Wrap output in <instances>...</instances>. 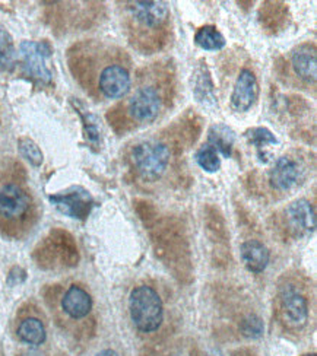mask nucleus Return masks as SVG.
<instances>
[{
    "label": "nucleus",
    "instance_id": "nucleus-1",
    "mask_svg": "<svg viewBox=\"0 0 317 356\" xmlns=\"http://www.w3.org/2000/svg\"><path fill=\"white\" fill-rule=\"evenodd\" d=\"M69 69L84 91L95 101L123 99L133 85L129 54L104 41H82L68 53Z\"/></svg>",
    "mask_w": 317,
    "mask_h": 356
},
{
    "label": "nucleus",
    "instance_id": "nucleus-15",
    "mask_svg": "<svg viewBox=\"0 0 317 356\" xmlns=\"http://www.w3.org/2000/svg\"><path fill=\"white\" fill-rule=\"evenodd\" d=\"M286 220L297 235H310L316 231V212L307 199H297L286 207Z\"/></svg>",
    "mask_w": 317,
    "mask_h": 356
},
{
    "label": "nucleus",
    "instance_id": "nucleus-12",
    "mask_svg": "<svg viewBox=\"0 0 317 356\" xmlns=\"http://www.w3.org/2000/svg\"><path fill=\"white\" fill-rule=\"evenodd\" d=\"M259 98V81L252 67H241L235 82L233 85V91L230 95V106L237 113L249 111L254 102Z\"/></svg>",
    "mask_w": 317,
    "mask_h": 356
},
{
    "label": "nucleus",
    "instance_id": "nucleus-14",
    "mask_svg": "<svg viewBox=\"0 0 317 356\" xmlns=\"http://www.w3.org/2000/svg\"><path fill=\"white\" fill-rule=\"evenodd\" d=\"M50 202L60 212L78 219H85L94 204V200L89 193L79 187L73 188V191L66 193V195L50 196Z\"/></svg>",
    "mask_w": 317,
    "mask_h": 356
},
{
    "label": "nucleus",
    "instance_id": "nucleus-6",
    "mask_svg": "<svg viewBox=\"0 0 317 356\" xmlns=\"http://www.w3.org/2000/svg\"><path fill=\"white\" fill-rule=\"evenodd\" d=\"M129 314L134 329L155 333L164 321V302L158 291L148 284L134 286L129 295Z\"/></svg>",
    "mask_w": 317,
    "mask_h": 356
},
{
    "label": "nucleus",
    "instance_id": "nucleus-25",
    "mask_svg": "<svg viewBox=\"0 0 317 356\" xmlns=\"http://www.w3.org/2000/svg\"><path fill=\"white\" fill-rule=\"evenodd\" d=\"M95 356H118V353L113 349H104V350L98 352Z\"/></svg>",
    "mask_w": 317,
    "mask_h": 356
},
{
    "label": "nucleus",
    "instance_id": "nucleus-3",
    "mask_svg": "<svg viewBox=\"0 0 317 356\" xmlns=\"http://www.w3.org/2000/svg\"><path fill=\"white\" fill-rule=\"evenodd\" d=\"M170 83L157 67L146 69L134 78L130 92L113 108L111 120L117 129L133 130L154 124L167 108Z\"/></svg>",
    "mask_w": 317,
    "mask_h": 356
},
{
    "label": "nucleus",
    "instance_id": "nucleus-26",
    "mask_svg": "<svg viewBox=\"0 0 317 356\" xmlns=\"http://www.w3.org/2000/svg\"><path fill=\"white\" fill-rule=\"evenodd\" d=\"M303 356H316V353H306V355H303Z\"/></svg>",
    "mask_w": 317,
    "mask_h": 356
},
{
    "label": "nucleus",
    "instance_id": "nucleus-16",
    "mask_svg": "<svg viewBox=\"0 0 317 356\" xmlns=\"http://www.w3.org/2000/svg\"><path fill=\"white\" fill-rule=\"evenodd\" d=\"M240 256L252 273H263L270 260L269 248L259 240H247L241 244Z\"/></svg>",
    "mask_w": 317,
    "mask_h": 356
},
{
    "label": "nucleus",
    "instance_id": "nucleus-23",
    "mask_svg": "<svg viewBox=\"0 0 317 356\" xmlns=\"http://www.w3.org/2000/svg\"><path fill=\"white\" fill-rule=\"evenodd\" d=\"M240 330L243 333V336L249 337V339H258L263 336L265 332V325L262 318H259L258 316H249L246 317L240 324Z\"/></svg>",
    "mask_w": 317,
    "mask_h": 356
},
{
    "label": "nucleus",
    "instance_id": "nucleus-5",
    "mask_svg": "<svg viewBox=\"0 0 317 356\" xmlns=\"http://www.w3.org/2000/svg\"><path fill=\"white\" fill-rule=\"evenodd\" d=\"M173 152L167 142L157 138L142 139L130 147L129 162L134 177L146 184H155L167 175Z\"/></svg>",
    "mask_w": 317,
    "mask_h": 356
},
{
    "label": "nucleus",
    "instance_id": "nucleus-11",
    "mask_svg": "<svg viewBox=\"0 0 317 356\" xmlns=\"http://www.w3.org/2000/svg\"><path fill=\"white\" fill-rule=\"evenodd\" d=\"M288 66L301 88H313L317 81V51L313 42H303L290 53Z\"/></svg>",
    "mask_w": 317,
    "mask_h": 356
},
{
    "label": "nucleus",
    "instance_id": "nucleus-20",
    "mask_svg": "<svg viewBox=\"0 0 317 356\" xmlns=\"http://www.w3.org/2000/svg\"><path fill=\"white\" fill-rule=\"evenodd\" d=\"M194 161L203 171L206 172H218L221 168V158L219 154L214 149L212 146L203 143L194 154Z\"/></svg>",
    "mask_w": 317,
    "mask_h": 356
},
{
    "label": "nucleus",
    "instance_id": "nucleus-7",
    "mask_svg": "<svg viewBox=\"0 0 317 356\" xmlns=\"http://www.w3.org/2000/svg\"><path fill=\"white\" fill-rule=\"evenodd\" d=\"M94 309V300L88 289L72 282L65 288H60L57 295V302L54 305L56 317L63 325L79 324L88 320Z\"/></svg>",
    "mask_w": 317,
    "mask_h": 356
},
{
    "label": "nucleus",
    "instance_id": "nucleus-18",
    "mask_svg": "<svg viewBox=\"0 0 317 356\" xmlns=\"http://www.w3.org/2000/svg\"><path fill=\"white\" fill-rule=\"evenodd\" d=\"M196 46L206 51H218L225 47V38L215 25H203L194 34Z\"/></svg>",
    "mask_w": 317,
    "mask_h": 356
},
{
    "label": "nucleus",
    "instance_id": "nucleus-22",
    "mask_svg": "<svg viewBox=\"0 0 317 356\" xmlns=\"http://www.w3.org/2000/svg\"><path fill=\"white\" fill-rule=\"evenodd\" d=\"M20 152L25 159L31 162L34 167H40L42 164V152L31 139L22 138L20 140Z\"/></svg>",
    "mask_w": 317,
    "mask_h": 356
},
{
    "label": "nucleus",
    "instance_id": "nucleus-17",
    "mask_svg": "<svg viewBox=\"0 0 317 356\" xmlns=\"http://www.w3.org/2000/svg\"><path fill=\"white\" fill-rule=\"evenodd\" d=\"M234 142H235V133L230 126H226L224 123H217L209 127L206 143L212 146L219 155L230 158L233 154Z\"/></svg>",
    "mask_w": 317,
    "mask_h": 356
},
{
    "label": "nucleus",
    "instance_id": "nucleus-24",
    "mask_svg": "<svg viewBox=\"0 0 317 356\" xmlns=\"http://www.w3.org/2000/svg\"><path fill=\"white\" fill-rule=\"evenodd\" d=\"M17 356H45V353L41 352L38 348H28V349L20 352Z\"/></svg>",
    "mask_w": 317,
    "mask_h": 356
},
{
    "label": "nucleus",
    "instance_id": "nucleus-2",
    "mask_svg": "<svg viewBox=\"0 0 317 356\" xmlns=\"http://www.w3.org/2000/svg\"><path fill=\"white\" fill-rule=\"evenodd\" d=\"M20 162L0 159V232L24 238L40 218V206L29 188Z\"/></svg>",
    "mask_w": 317,
    "mask_h": 356
},
{
    "label": "nucleus",
    "instance_id": "nucleus-21",
    "mask_svg": "<svg viewBox=\"0 0 317 356\" xmlns=\"http://www.w3.org/2000/svg\"><path fill=\"white\" fill-rule=\"evenodd\" d=\"M15 62L13 40L5 28H0V70H8Z\"/></svg>",
    "mask_w": 317,
    "mask_h": 356
},
{
    "label": "nucleus",
    "instance_id": "nucleus-9",
    "mask_svg": "<svg viewBox=\"0 0 317 356\" xmlns=\"http://www.w3.org/2000/svg\"><path fill=\"white\" fill-rule=\"evenodd\" d=\"M279 314L288 329L298 330L304 327L310 314L306 295L294 285H285L279 293Z\"/></svg>",
    "mask_w": 317,
    "mask_h": 356
},
{
    "label": "nucleus",
    "instance_id": "nucleus-4",
    "mask_svg": "<svg viewBox=\"0 0 317 356\" xmlns=\"http://www.w3.org/2000/svg\"><path fill=\"white\" fill-rule=\"evenodd\" d=\"M170 8L161 0L126 2L123 22L133 46L141 51L161 49L169 35Z\"/></svg>",
    "mask_w": 317,
    "mask_h": 356
},
{
    "label": "nucleus",
    "instance_id": "nucleus-8",
    "mask_svg": "<svg viewBox=\"0 0 317 356\" xmlns=\"http://www.w3.org/2000/svg\"><path fill=\"white\" fill-rule=\"evenodd\" d=\"M307 172L304 159L295 154H285L279 156L268 171V183L277 193H288L295 188Z\"/></svg>",
    "mask_w": 317,
    "mask_h": 356
},
{
    "label": "nucleus",
    "instance_id": "nucleus-10",
    "mask_svg": "<svg viewBox=\"0 0 317 356\" xmlns=\"http://www.w3.org/2000/svg\"><path fill=\"white\" fill-rule=\"evenodd\" d=\"M24 70L29 78L38 82L49 83L52 81V72L47 67V58L52 54L47 42L22 41L20 46Z\"/></svg>",
    "mask_w": 317,
    "mask_h": 356
},
{
    "label": "nucleus",
    "instance_id": "nucleus-13",
    "mask_svg": "<svg viewBox=\"0 0 317 356\" xmlns=\"http://www.w3.org/2000/svg\"><path fill=\"white\" fill-rule=\"evenodd\" d=\"M15 334L28 348H40L47 342V325L37 308H24L21 311L17 318Z\"/></svg>",
    "mask_w": 317,
    "mask_h": 356
},
{
    "label": "nucleus",
    "instance_id": "nucleus-19",
    "mask_svg": "<svg viewBox=\"0 0 317 356\" xmlns=\"http://www.w3.org/2000/svg\"><path fill=\"white\" fill-rule=\"evenodd\" d=\"M245 135L249 139V142L256 147V151H258V155H259L261 161H263V162H266L265 161V154H263L266 147L278 145V139L275 138L274 133H272L266 127H253V129L247 130Z\"/></svg>",
    "mask_w": 317,
    "mask_h": 356
}]
</instances>
